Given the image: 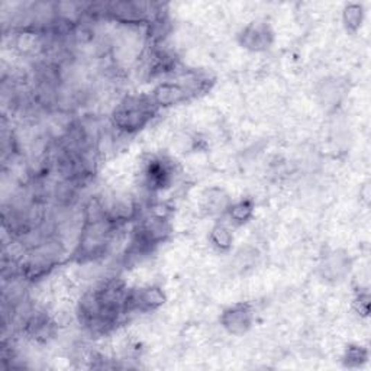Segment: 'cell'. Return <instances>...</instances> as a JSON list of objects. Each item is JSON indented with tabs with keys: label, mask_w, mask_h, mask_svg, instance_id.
I'll use <instances>...</instances> for the list:
<instances>
[{
	"label": "cell",
	"mask_w": 371,
	"mask_h": 371,
	"mask_svg": "<svg viewBox=\"0 0 371 371\" xmlns=\"http://www.w3.org/2000/svg\"><path fill=\"white\" fill-rule=\"evenodd\" d=\"M148 116L145 111V103L134 100L129 102L122 107V111L119 112V119H120V125L123 128H138V125H143V122Z\"/></svg>",
	"instance_id": "6da1fadb"
}]
</instances>
